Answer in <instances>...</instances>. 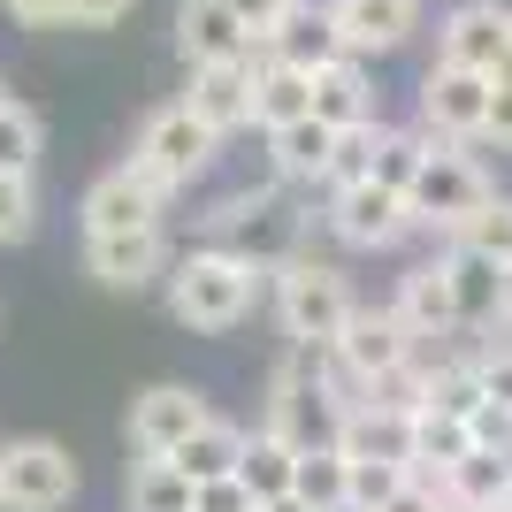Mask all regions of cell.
<instances>
[{
	"label": "cell",
	"instance_id": "41",
	"mask_svg": "<svg viewBox=\"0 0 512 512\" xmlns=\"http://www.w3.org/2000/svg\"><path fill=\"white\" fill-rule=\"evenodd\" d=\"M482 146L512 153V92H497V85H490V130H482Z\"/></svg>",
	"mask_w": 512,
	"mask_h": 512
},
{
	"label": "cell",
	"instance_id": "43",
	"mask_svg": "<svg viewBox=\"0 0 512 512\" xmlns=\"http://www.w3.org/2000/svg\"><path fill=\"white\" fill-rule=\"evenodd\" d=\"M260 512H314L306 497H276V505H260Z\"/></svg>",
	"mask_w": 512,
	"mask_h": 512
},
{
	"label": "cell",
	"instance_id": "44",
	"mask_svg": "<svg viewBox=\"0 0 512 512\" xmlns=\"http://www.w3.org/2000/svg\"><path fill=\"white\" fill-rule=\"evenodd\" d=\"M490 85H497V92H512V54H505V62L490 69Z\"/></svg>",
	"mask_w": 512,
	"mask_h": 512
},
{
	"label": "cell",
	"instance_id": "36",
	"mask_svg": "<svg viewBox=\"0 0 512 512\" xmlns=\"http://www.w3.org/2000/svg\"><path fill=\"white\" fill-rule=\"evenodd\" d=\"M192 512H260V497L230 474V482H199V490H192Z\"/></svg>",
	"mask_w": 512,
	"mask_h": 512
},
{
	"label": "cell",
	"instance_id": "5",
	"mask_svg": "<svg viewBox=\"0 0 512 512\" xmlns=\"http://www.w3.org/2000/svg\"><path fill=\"white\" fill-rule=\"evenodd\" d=\"M413 130L428 146H482V130H490V77L428 62L421 92H413Z\"/></svg>",
	"mask_w": 512,
	"mask_h": 512
},
{
	"label": "cell",
	"instance_id": "25",
	"mask_svg": "<svg viewBox=\"0 0 512 512\" xmlns=\"http://www.w3.org/2000/svg\"><path fill=\"white\" fill-rule=\"evenodd\" d=\"M245 436H253V428H237V421H222V413H214L207 428H199L192 444L176 451V467H184V482H230L237 474V459H245Z\"/></svg>",
	"mask_w": 512,
	"mask_h": 512
},
{
	"label": "cell",
	"instance_id": "15",
	"mask_svg": "<svg viewBox=\"0 0 512 512\" xmlns=\"http://www.w3.org/2000/svg\"><path fill=\"white\" fill-rule=\"evenodd\" d=\"M390 314L406 321L421 344H451L459 337V306H451V276H444V260L428 253L413 260V268H398V283H390Z\"/></svg>",
	"mask_w": 512,
	"mask_h": 512
},
{
	"label": "cell",
	"instance_id": "37",
	"mask_svg": "<svg viewBox=\"0 0 512 512\" xmlns=\"http://www.w3.org/2000/svg\"><path fill=\"white\" fill-rule=\"evenodd\" d=\"M291 8H299V0H230V16L245 23L253 39H268V31H276V23L291 16Z\"/></svg>",
	"mask_w": 512,
	"mask_h": 512
},
{
	"label": "cell",
	"instance_id": "39",
	"mask_svg": "<svg viewBox=\"0 0 512 512\" xmlns=\"http://www.w3.org/2000/svg\"><path fill=\"white\" fill-rule=\"evenodd\" d=\"M138 0H69V23H85V31H107V23H123Z\"/></svg>",
	"mask_w": 512,
	"mask_h": 512
},
{
	"label": "cell",
	"instance_id": "12",
	"mask_svg": "<svg viewBox=\"0 0 512 512\" xmlns=\"http://www.w3.org/2000/svg\"><path fill=\"white\" fill-rule=\"evenodd\" d=\"M176 253L169 230H123V237H85V276L107 291H146V283H169Z\"/></svg>",
	"mask_w": 512,
	"mask_h": 512
},
{
	"label": "cell",
	"instance_id": "35",
	"mask_svg": "<svg viewBox=\"0 0 512 512\" xmlns=\"http://www.w3.org/2000/svg\"><path fill=\"white\" fill-rule=\"evenodd\" d=\"M474 375L497 413H512V344H474Z\"/></svg>",
	"mask_w": 512,
	"mask_h": 512
},
{
	"label": "cell",
	"instance_id": "2",
	"mask_svg": "<svg viewBox=\"0 0 512 512\" xmlns=\"http://www.w3.org/2000/svg\"><path fill=\"white\" fill-rule=\"evenodd\" d=\"M360 291H352V276H344V260H321V253H299L283 260L276 276H268V314H276L283 344H314V352H329V344L352 329V314H360Z\"/></svg>",
	"mask_w": 512,
	"mask_h": 512
},
{
	"label": "cell",
	"instance_id": "33",
	"mask_svg": "<svg viewBox=\"0 0 512 512\" xmlns=\"http://www.w3.org/2000/svg\"><path fill=\"white\" fill-rule=\"evenodd\" d=\"M413 482V467H383V459H352V497H344V512H383L390 497Z\"/></svg>",
	"mask_w": 512,
	"mask_h": 512
},
{
	"label": "cell",
	"instance_id": "17",
	"mask_svg": "<svg viewBox=\"0 0 512 512\" xmlns=\"http://www.w3.org/2000/svg\"><path fill=\"white\" fill-rule=\"evenodd\" d=\"M337 451L344 459H383V467H413V406L390 398H360L337 421Z\"/></svg>",
	"mask_w": 512,
	"mask_h": 512
},
{
	"label": "cell",
	"instance_id": "3",
	"mask_svg": "<svg viewBox=\"0 0 512 512\" xmlns=\"http://www.w3.org/2000/svg\"><path fill=\"white\" fill-rule=\"evenodd\" d=\"M490 199H497V184H490V169H482L467 146H428L406 207H413V230H428V237H444V245H451Z\"/></svg>",
	"mask_w": 512,
	"mask_h": 512
},
{
	"label": "cell",
	"instance_id": "11",
	"mask_svg": "<svg viewBox=\"0 0 512 512\" xmlns=\"http://www.w3.org/2000/svg\"><path fill=\"white\" fill-rule=\"evenodd\" d=\"M505 54H512V8H505V0H459V8L436 23V62H444V69L490 77Z\"/></svg>",
	"mask_w": 512,
	"mask_h": 512
},
{
	"label": "cell",
	"instance_id": "13",
	"mask_svg": "<svg viewBox=\"0 0 512 512\" xmlns=\"http://www.w3.org/2000/svg\"><path fill=\"white\" fill-rule=\"evenodd\" d=\"M444 276H451V306H459V337H482V329H497V314H505L512 299V268H497L490 253H474V245H444Z\"/></svg>",
	"mask_w": 512,
	"mask_h": 512
},
{
	"label": "cell",
	"instance_id": "27",
	"mask_svg": "<svg viewBox=\"0 0 512 512\" xmlns=\"http://www.w3.org/2000/svg\"><path fill=\"white\" fill-rule=\"evenodd\" d=\"M268 153H276V169L291 176V184H306V192H314V184H321V169H329V153H337V130L306 115V123L276 130V138H268Z\"/></svg>",
	"mask_w": 512,
	"mask_h": 512
},
{
	"label": "cell",
	"instance_id": "14",
	"mask_svg": "<svg viewBox=\"0 0 512 512\" xmlns=\"http://www.w3.org/2000/svg\"><path fill=\"white\" fill-rule=\"evenodd\" d=\"M329 16L352 62H383L421 31V0H329Z\"/></svg>",
	"mask_w": 512,
	"mask_h": 512
},
{
	"label": "cell",
	"instance_id": "8",
	"mask_svg": "<svg viewBox=\"0 0 512 512\" xmlns=\"http://www.w3.org/2000/svg\"><path fill=\"white\" fill-rule=\"evenodd\" d=\"M329 352H337V367L360 383V398H367L375 383H390V375H406V367L421 360V337H413L406 321L390 314V299H383V306H360V314H352V329H344Z\"/></svg>",
	"mask_w": 512,
	"mask_h": 512
},
{
	"label": "cell",
	"instance_id": "28",
	"mask_svg": "<svg viewBox=\"0 0 512 512\" xmlns=\"http://www.w3.org/2000/svg\"><path fill=\"white\" fill-rule=\"evenodd\" d=\"M291 497H306L314 512H344V497H352V459H344L337 444L299 451V490Z\"/></svg>",
	"mask_w": 512,
	"mask_h": 512
},
{
	"label": "cell",
	"instance_id": "16",
	"mask_svg": "<svg viewBox=\"0 0 512 512\" xmlns=\"http://www.w3.org/2000/svg\"><path fill=\"white\" fill-rule=\"evenodd\" d=\"M176 46L192 69H214V62H260V39L230 16V0H184L176 8Z\"/></svg>",
	"mask_w": 512,
	"mask_h": 512
},
{
	"label": "cell",
	"instance_id": "34",
	"mask_svg": "<svg viewBox=\"0 0 512 512\" xmlns=\"http://www.w3.org/2000/svg\"><path fill=\"white\" fill-rule=\"evenodd\" d=\"M31 230H39V192H31V176H0V245H23Z\"/></svg>",
	"mask_w": 512,
	"mask_h": 512
},
{
	"label": "cell",
	"instance_id": "20",
	"mask_svg": "<svg viewBox=\"0 0 512 512\" xmlns=\"http://www.w3.org/2000/svg\"><path fill=\"white\" fill-rule=\"evenodd\" d=\"M467 451H482V444H474V421H467V413L428 406V398L413 406V474H421V482H444V474L459 467Z\"/></svg>",
	"mask_w": 512,
	"mask_h": 512
},
{
	"label": "cell",
	"instance_id": "23",
	"mask_svg": "<svg viewBox=\"0 0 512 512\" xmlns=\"http://www.w3.org/2000/svg\"><path fill=\"white\" fill-rule=\"evenodd\" d=\"M436 490H444L451 512H512V482H505V459H497V451H467Z\"/></svg>",
	"mask_w": 512,
	"mask_h": 512
},
{
	"label": "cell",
	"instance_id": "21",
	"mask_svg": "<svg viewBox=\"0 0 512 512\" xmlns=\"http://www.w3.org/2000/svg\"><path fill=\"white\" fill-rule=\"evenodd\" d=\"M314 123H329L344 138V130H375V77H367V62H329L314 77Z\"/></svg>",
	"mask_w": 512,
	"mask_h": 512
},
{
	"label": "cell",
	"instance_id": "4",
	"mask_svg": "<svg viewBox=\"0 0 512 512\" xmlns=\"http://www.w3.org/2000/svg\"><path fill=\"white\" fill-rule=\"evenodd\" d=\"M214 161H222V138H214V130L199 123L184 100L153 107L146 130H138V146H130V169H146L169 199H176V192H192V184H207Z\"/></svg>",
	"mask_w": 512,
	"mask_h": 512
},
{
	"label": "cell",
	"instance_id": "9",
	"mask_svg": "<svg viewBox=\"0 0 512 512\" xmlns=\"http://www.w3.org/2000/svg\"><path fill=\"white\" fill-rule=\"evenodd\" d=\"M321 230L337 237L344 253H398L413 237V207L406 192H383V184H352L321 207Z\"/></svg>",
	"mask_w": 512,
	"mask_h": 512
},
{
	"label": "cell",
	"instance_id": "7",
	"mask_svg": "<svg viewBox=\"0 0 512 512\" xmlns=\"http://www.w3.org/2000/svg\"><path fill=\"white\" fill-rule=\"evenodd\" d=\"M207 421H214V398H207L199 383H153V390H138V398H130L123 436H130V451H138V459H176V451L192 444Z\"/></svg>",
	"mask_w": 512,
	"mask_h": 512
},
{
	"label": "cell",
	"instance_id": "18",
	"mask_svg": "<svg viewBox=\"0 0 512 512\" xmlns=\"http://www.w3.org/2000/svg\"><path fill=\"white\" fill-rule=\"evenodd\" d=\"M260 54L283 69H306V77H321L329 62H344V39H337V16H329V0H299L291 16L260 39Z\"/></svg>",
	"mask_w": 512,
	"mask_h": 512
},
{
	"label": "cell",
	"instance_id": "30",
	"mask_svg": "<svg viewBox=\"0 0 512 512\" xmlns=\"http://www.w3.org/2000/svg\"><path fill=\"white\" fill-rule=\"evenodd\" d=\"M39 146H46L39 115H31L23 100H8L0 107V176H31L39 169Z\"/></svg>",
	"mask_w": 512,
	"mask_h": 512
},
{
	"label": "cell",
	"instance_id": "10",
	"mask_svg": "<svg viewBox=\"0 0 512 512\" xmlns=\"http://www.w3.org/2000/svg\"><path fill=\"white\" fill-rule=\"evenodd\" d=\"M77 222H85V237H123V230H169V192L153 184L146 169H107L100 184L85 192V207H77Z\"/></svg>",
	"mask_w": 512,
	"mask_h": 512
},
{
	"label": "cell",
	"instance_id": "38",
	"mask_svg": "<svg viewBox=\"0 0 512 512\" xmlns=\"http://www.w3.org/2000/svg\"><path fill=\"white\" fill-rule=\"evenodd\" d=\"M0 8H8L23 31H54V23H69V0H0Z\"/></svg>",
	"mask_w": 512,
	"mask_h": 512
},
{
	"label": "cell",
	"instance_id": "6",
	"mask_svg": "<svg viewBox=\"0 0 512 512\" xmlns=\"http://www.w3.org/2000/svg\"><path fill=\"white\" fill-rule=\"evenodd\" d=\"M77 497V459L54 436L0 444V512H62Z\"/></svg>",
	"mask_w": 512,
	"mask_h": 512
},
{
	"label": "cell",
	"instance_id": "45",
	"mask_svg": "<svg viewBox=\"0 0 512 512\" xmlns=\"http://www.w3.org/2000/svg\"><path fill=\"white\" fill-rule=\"evenodd\" d=\"M497 459H505V482H512V444H505V451H497Z\"/></svg>",
	"mask_w": 512,
	"mask_h": 512
},
{
	"label": "cell",
	"instance_id": "32",
	"mask_svg": "<svg viewBox=\"0 0 512 512\" xmlns=\"http://www.w3.org/2000/svg\"><path fill=\"white\" fill-rule=\"evenodd\" d=\"M451 245H474V253H490L497 268H512V192H497L490 207L467 222V230L451 237Z\"/></svg>",
	"mask_w": 512,
	"mask_h": 512
},
{
	"label": "cell",
	"instance_id": "46",
	"mask_svg": "<svg viewBox=\"0 0 512 512\" xmlns=\"http://www.w3.org/2000/svg\"><path fill=\"white\" fill-rule=\"evenodd\" d=\"M0 107H8V92H0Z\"/></svg>",
	"mask_w": 512,
	"mask_h": 512
},
{
	"label": "cell",
	"instance_id": "40",
	"mask_svg": "<svg viewBox=\"0 0 512 512\" xmlns=\"http://www.w3.org/2000/svg\"><path fill=\"white\" fill-rule=\"evenodd\" d=\"M383 512H451V505H444V490H436V482H421V474H413V482L390 497Z\"/></svg>",
	"mask_w": 512,
	"mask_h": 512
},
{
	"label": "cell",
	"instance_id": "22",
	"mask_svg": "<svg viewBox=\"0 0 512 512\" xmlns=\"http://www.w3.org/2000/svg\"><path fill=\"white\" fill-rule=\"evenodd\" d=\"M306 115H314V77L260 54V69H253V130H260V138H276V130L306 123Z\"/></svg>",
	"mask_w": 512,
	"mask_h": 512
},
{
	"label": "cell",
	"instance_id": "31",
	"mask_svg": "<svg viewBox=\"0 0 512 512\" xmlns=\"http://www.w3.org/2000/svg\"><path fill=\"white\" fill-rule=\"evenodd\" d=\"M375 130H383V123H375ZM375 130H344V138H337V153H329V169H321V184H314L321 199L367 184V169H375Z\"/></svg>",
	"mask_w": 512,
	"mask_h": 512
},
{
	"label": "cell",
	"instance_id": "24",
	"mask_svg": "<svg viewBox=\"0 0 512 512\" xmlns=\"http://www.w3.org/2000/svg\"><path fill=\"white\" fill-rule=\"evenodd\" d=\"M237 482H245L260 505H276V497L299 490V451L283 444V436H268V428H253V436H245V459H237Z\"/></svg>",
	"mask_w": 512,
	"mask_h": 512
},
{
	"label": "cell",
	"instance_id": "29",
	"mask_svg": "<svg viewBox=\"0 0 512 512\" xmlns=\"http://www.w3.org/2000/svg\"><path fill=\"white\" fill-rule=\"evenodd\" d=\"M421 161H428L421 130H375V169H367V184H383V192H413Z\"/></svg>",
	"mask_w": 512,
	"mask_h": 512
},
{
	"label": "cell",
	"instance_id": "42",
	"mask_svg": "<svg viewBox=\"0 0 512 512\" xmlns=\"http://www.w3.org/2000/svg\"><path fill=\"white\" fill-rule=\"evenodd\" d=\"M482 344H512V299H505V314H497V329H490Z\"/></svg>",
	"mask_w": 512,
	"mask_h": 512
},
{
	"label": "cell",
	"instance_id": "26",
	"mask_svg": "<svg viewBox=\"0 0 512 512\" xmlns=\"http://www.w3.org/2000/svg\"><path fill=\"white\" fill-rule=\"evenodd\" d=\"M123 512H192V482H184V467H176V459H130Z\"/></svg>",
	"mask_w": 512,
	"mask_h": 512
},
{
	"label": "cell",
	"instance_id": "19",
	"mask_svg": "<svg viewBox=\"0 0 512 512\" xmlns=\"http://www.w3.org/2000/svg\"><path fill=\"white\" fill-rule=\"evenodd\" d=\"M253 69H260V62H214V69H192L184 107H192V115L214 130V138L253 130Z\"/></svg>",
	"mask_w": 512,
	"mask_h": 512
},
{
	"label": "cell",
	"instance_id": "1",
	"mask_svg": "<svg viewBox=\"0 0 512 512\" xmlns=\"http://www.w3.org/2000/svg\"><path fill=\"white\" fill-rule=\"evenodd\" d=\"M169 321L176 329H192V337H230L253 321V306L268 299V268H253L245 253L230 245H192V253H176L169 268Z\"/></svg>",
	"mask_w": 512,
	"mask_h": 512
}]
</instances>
